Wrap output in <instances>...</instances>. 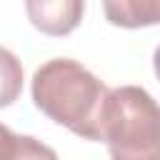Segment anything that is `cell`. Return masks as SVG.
<instances>
[{
	"instance_id": "6da1fadb",
	"label": "cell",
	"mask_w": 160,
	"mask_h": 160,
	"mask_svg": "<svg viewBox=\"0 0 160 160\" xmlns=\"http://www.w3.org/2000/svg\"><path fill=\"white\" fill-rule=\"evenodd\" d=\"M32 102L58 125L85 140H102V110L108 88L85 65L52 58L32 75Z\"/></svg>"
},
{
	"instance_id": "3957f363",
	"label": "cell",
	"mask_w": 160,
	"mask_h": 160,
	"mask_svg": "<svg viewBox=\"0 0 160 160\" xmlns=\"http://www.w3.org/2000/svg\"><path fill=\"white\" fill-rule=\"evenodd\" d=\"M85 2L82 0H28L25 12L30 22L45 35H68L80 25Z\"/></svg>"
},
{
	"instance_id": "8992f818",
	"label": "cell",
	"mask_w": 160,
	"mask_h": 160,
	"mask_svg": "<svg viewBox=\"0 0 160 160\" xmlns=\"http://www.w3.org/2000/svg\"><path fill=\"white\" fill-rule=\"evenodd\" d=\"M22 92V65L20 60L0 45V108L12 105Z\"/></svg>"
},
{
	"instance_id": "52a82bcc",
	"label": "cell",
	"mask_w": 160,
	"mask_h": 160,
	"mask_svg": "<svg viewBox=\"0 0 160 160\" xmlns=\"http://www.w3.org/2000/svg\"><path fill=\"white\" fill-rule=\"evenodd\" d=\"M10 132H12V130H10V128H8V125H2V122H0V145H2V142H5V138H8V135H10Z\"/></svg>"
},
{
	"instance_id": "5b68a950",
	"label": "cell",
	"mask_w": 160,
	"mask_h": 160,
	"mask_svg": "<svg viewBox=\"0 0 160 160\" xmlns=\"http://www.w3.org/2000/svg\"><path fill=\"white\" fill-rule=\"evenodd\" d=\"M0 160H58L55 150L32 135L10 132L0 145Z\"/></svg>"
},
{
	"instance_id": "277c9868",
	"label": "cell",
	"mask_w": 160,
	"mask_h": 160,
	"mask_svg": "<svg viewBox=\"0 0 160 160\" xmlns=\"http://www.w3.org/2000/svg\"><path fill=\"white\" fill-rule=\"evenodd\" d=\"M105 15L110 18L112 25L120 28H145V25H155L158 15H160V5L152 2H105Z\"/></svg>"
},
{
	"instance_id": "7a4b0ae2",
	"label": "cell",
	"mask_w": 160,
	"mask_h": 160,
	"mask_svg": "<svg viewBox=\"0 0 160 160\" xmlns=\"http://www.w3.org/2000/svg\"><path fill=\"white\" fill-rule=\"evenodd\" d=\"M102 142L112 160H160V112L145 88L120 85L108 90Z\"/></svg>"
}]
</instances>
